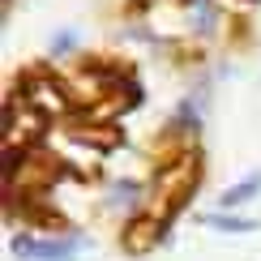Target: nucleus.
Returning <instances> with one entry per match:
<instances>
[{"mask_svg": "<svg viewBox=\"0 0 261 261\" xmlns=\"http://www.w3.org/2000/svg\"><path fill=\"white\" fill-rule=\"evenodd\" d=\"M197 180H201V163H197V154H180L176 163H167V167L159 171V180H154V197L163 201V214H167V219L193 197Z\"/></svg>", "mask_w": 261, "mask_h": 261, "instance_id": "obj_1", "label": "nucleus"}, {"mask_svg": "<svg viewBox=\"0 0 261 261\" xmlns=\"http://www.w3.org/2000/svg\"><path fill=\"white\" fill-rule=\"evenodd\" d=\"M17 257L26 261H73V253L82 248V236H56V240H39V236H13Z\"/></svg>", "mask_w": 261, "mask_h": 261, "instance_id": "obj_2", "label": "nucleus"}, {"mask_svg": "<svg viewBox=\"0 0 261 261\" xmlns=\"http://www.w3.org/2000/svg\"><path fill=\"white\" fill-rule=\"evenodd\" d=\"M159 240H163V219H137V223H128V231H124L128 253H146V248H154Z\"/></svg>", "mask_w": 261, "mask_h": 261, "instance_id": "obj_3", "label": "nucleus"}, {"mask_svg": "<svg viewBox=\"0 0 261 261\" xmlns=\"http://www.w3.org/2000/svg\"><path fill=\"white\" fill-rule=\"evenodd\" d=\"M257 193H261V171H253V176H244L240 184H231V189H223V197H219V205H223V210H236V205L253 201Z\"/></svg>", "mask_w": 261, "mask_h": 261, "instance_id": "obj_4", "label": "nucleus"}, {"mask_svg": "<svg viewBox=\"0 0 261 261\" xmlns=\"http://www.w3.org/2000/svg\"><path fill=\"white\" fill-rule=\"evenodd\" d=\"M205 227H214V231H227V236L257 231V223H253V219H240V214H227V210H214V214H205Z\"/></svg>", "mask_w": 261, "mask_h": 261, "instance_id": "obj_5", "label": "nucleus"}, {"mask_svg": "<svg viewBox=\"0 0 261 261\" xmlns=\"http://www.w3.org/2000/svg\"><path fill=\"white\" fill-rule=\"evenodd\" d=\"M193 5V21H197L201 30H210V21H214V5L210 0H189Z\"/></svg>", "mask_w": 261, "mask_h": 261, "instance_id": "obj_6", "label": "nucleus"}, {"mask_svg": "<svg viewBox=\"0 0 261 261\" xmlns=\"http://www.w3.org/2000/svg\"><path fill=\"white\" fill-rule=\"evenodd\" d=\"M73 47V35H56V43H51V51H69Z\"/></svg>", "mask_w": 261, "mask_h": 261, "instance_id": "obj_7", "label": "nucleus"}, {"mask_svg": "<svg viewBox=\"0 0 261 261\" xmlns=\"http://www.w3.org/2000/svg\"><path fill=\"white\" fill-rule=\"evenodd\" d=\"M244 5H257V0H244Z\"/></svg>", "mask_w": 261, "mask_h": 261, "instance_id": "obj_8", "label": "nucleus"}]
</instances>
